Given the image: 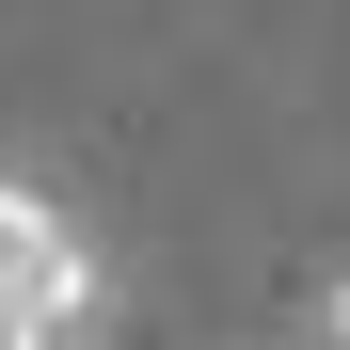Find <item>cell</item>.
I'll return each instance as SVG.
<instances>
[{"label": "cell", "mask_w": 350, "mask_h": 350, "mask_svg": "<svg viewBox=\"0 0 350 350\" xmlns=\"http://www.w3.org/2000/svg\"><path fill=\"white\" fill-rule=\"evenodd\" d=\"M80 334H96V239L0 175V350H80Z\"/></svg>", "instance_id": "cell-1"}, {"label": "cell", "mask_w": 350, "mask_h": 350, "mask_svg": "<svg viewBox=\"0 0 350 350\" xmlns=\"http://www.w3.org/2000/svg\"><path fill=\"white\" fill-rule=\"evenodd\" d=\"M319 334H334V350H350V286H334V303H319Z\"/></svg>", "instance_id": "cell-2"}]
</instances>
